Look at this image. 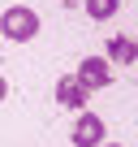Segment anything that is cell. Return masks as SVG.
Instances as JSON below:
<instances>
[{
	"instance_id": "obj_1",
	"label": "cell",
	"mask_w": 138,
	"mask_h": 147,
	"mask_svg": "<svg viewBox=\"0 0 138 147\" xmlns=\"http://www.w3.org/2000/svg\"><path fill=\"white\" fill-rule=\"evenodd\" d=\"M0 35L13 39V43L35 39V35H39V13H35L30 5H13V9H5V13H0Z\"/></svg>"
},
{
	"instance_id": "obj_2",
	"label": "cell",
	"mask_w": 138,
	"mask_h": 147,
	"mask_svg": "<svg viewBox=\"0 0 138 147\" xmlns=\"http://www.w3.org/2000/svg\"><path fill=\"white\" fill-rule=\"evenodd\" d=\"M74 78H78L86 91H104V87L112 82V65H108L104 56H82V65H78Z\"/></svg>"
},
{
	"instance_id": "obj_3",
	"label": "cell",
	"mask_w": 138,
	"mask_h": 147,
	"mask_svg": "<svg viewBox=\"0 0 138 147\" xmlns=\"http://www.w3.org/2000/svg\"><path fill=\"white\" fill-rule=\"evenodd\" d=\"M104 61H108V65H138V39L112 35V39L104 43Z\"/></svg>"
},
{
	"instance_id": "obj_4",
	"label": "cell",
	"mask_w": 138,
	"mask_h": 147,
	"mask_svg": "<svg viewBox=\"0 0 138 147\" xmlns=\"http://www.w3.org/2000/svg\"><path fill=\"white\" fill-rule=\"evenodd\" d=\"M99 143H104V117L82 113L74 121V147H99Z\"/></svg>"
},
{
	"instance_id": "obj_5",
	"label": "cell",
	"mask_w": 138,
	"mask_h": 147,
	"mask_svg": "<svg viewBox=\"0 0 138 147\" xmlns=\"http://www.w3.org/2000/svg\"><path fill=\"white\" fill-rule=\"evenodd\" d=\"M86 100H91V91H86L78 78H60V82H56V104H60V108H78V113H86Z\"/></svg>"
},
{
	"instance_id": "obj_6",
	"label": "cell",
	"mask_w": 138,
	"mask_h": 147,
	"mask_svg": "<svg viewBox=\"0 0 138 147\" xmlns=\"http://www.w3.org/2000/svg\"><path fill=\"white\" fill-rule=\"evenodd\" d=\"M86 13H91L95 22H108V18L121 13V0H86Z\"/></svg>"
},
{
	"instance_id": "obj_7",
	"label": "cell",
	"mask_w": 138,
	"mask_h": 147,
	"mask_svg": "<svg viewBox=\"0 0 138 147\" xmlns=\"http://www.w3.org/2000/svg\"><path fill=\"white\" fill-rule=\"evenodd\" d=\"M5 95H9V82H5V78H0V100H5Z\"/></svg>"
},
{
	"instance_id": "obj_8",
	"label": "cell",
	"mask_w": 138,
	"mask_h": 147,
	"mask_svg": "<svg viewBox=\"0 0 138 147\" xmlns=\"http://www.w3.org/2000/svg\"><path fill=\"white\" fill-rule=\"evenodd\" d=\"M99 147H121V143H99Z\"/></svg>"
}]
</instances>
